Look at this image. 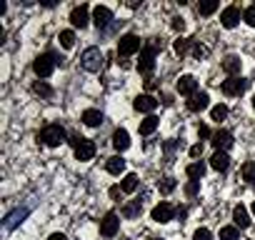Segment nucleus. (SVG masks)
<instances>
[{"label":"nucleus","mask_w":255,"mask_h":240,"mask_svg":"<svg viewBox=\"0 0 255 240\" xmlns=\"http://www.w3.org/2000/svg\"><path fill=\"white\" fill-rule=\"evenodd\" d=\"M38 140H40L43 145H48V148H60L63 143H68V133H65V128H63V125L50 123V125H45V128L40 130Z\"/></svg>","instance_id":"obj_1"},{"label":"nucleus","mask_w":255,"mask_h":240,"mask_svg":"<svg viewBox=\"0 0 255 240\" xmlns=\"http://www.w3.org/2000/svg\"><path fill=\"white\" fill-rule=\"evenodd\" d=\"M103 53H100V48H88V50H83V55H80V65H83V70H88V73H100V68H103Z\"/></svg>","instance_id":"obj_2"},{"label":"nucleus","mask_w":255,"mask_h":240,"mask_svg":"<svg viewBox=\"0 0 255 240\" xmlns=\"http://www.w3.org/2000/svg\"><path fill=\"white\" fill-rule=\"evenodd\" d=\"M58 63H60V60H58L53 53H43V55H38V58L33 60V73H35L38 78H48V75L55 70Z\"/></svg>","instance_id":"obj_3"},{"label":"nucleus","mask_w":255,"mask_h":240,"mask_svg":"<svg viewBox=\"0 0 255 240\" xmlns=\"http://www.w3.org/2000/svg\"><path fill=\"white\" fill-rule=\"evenodd\" d=\"M155 55H158V45H155V43L145 45V48L140 50L138 73H143V75H150V73H153V68H155Z\"/></svg>","instance_id":"obj_4"},{"label":"nucleus","mask_w":255,"mask_h":240,"mask_svg":"<svg viewBox=\"0 0 255 240\" xmlns=\"http://www.w3.org/2000/svg\"><path fill=\"white\" fill-rule=\"evenodd\" d=\"M138 50H143V45H140V38H138V35L128 33V35H123V38H120V43H118V55L128 58V55H133V53H138Z\"/></svg>","instance_id":"obj_5"},{"label":"nucleus","mask_w":255,"mask_h":240,"mask_svg":"<svg viewBox=\"0 0 255 240\" xmlns=\"http://www.w3.org/2000/svg\"><path fill=\"white\" fill-rule=\"evenodd\" d=\"M245 88H248V80H243V78H228V80H223V85H220V90H223L228 98L243 95Z\"/></svg>","instance_id":"obj_6"},{"label":"nucleus","mask_w":255,"mask_h":240,"mask_svg":"<svg viewBox=\"0 0 255 240\" xmlns=\"http://www.w3.org/2000/svg\"><path fill=\"white\" fill-rule=\"evenodd\" d=\"M118 228H120L118 213H108V215L100 220V235H103V238H115V235H118Z\"/></svg>","instance_id":"obj_7"},{"label":"nucleus","mask_w":255,"mask_h":240,"mask_svg":"<svg viewBox=\"0 0 255 240\" xmlns=\"http://www.w3.org/2000/svg\"><path fill=\"white\" fill-rule=\"evenodd\" d=\"M173 215H175V208H173L170 203H160V205H155L153 213H150V218H153L155 223H170Z\"/></svg>","instance_id":"obj_8"},{"label":"nucleus","mask_w":255,"mask_h":240,"mask_svg":"<svg viewBox=\"0 0 255 240\" xmlns=\"http://www.w3.org/2000/svg\"><path fill=\"white\" fill-rule=\"evenodd\" d=\"M110 20H113V10L110 8H105V5H95L93 8V23L98 25V30L100 28H108Z\"/></svg>","instance_id":"obj_9"},{"label":"nucleus","mask_w":255,"mask_h":240,"mask_svg":"<svg viewBox=\"0 0 255 240\" xmlns=\"http://www.w3.org/2000/svg\"><path fill=\"white\" fill-rule=\"evenodd\" d=\"M185 105H188V110H190V113H200V110H205V108L210 105V95L200 90V93H195V95H190Z\"/></svg>","instance_id":"obj_10"},{"label":"nucleus","mask_w":255,"mask_h":240,"mask_svg":"<svg viewBox=\"0 0 255 240\" xmlns=\"http://www.w3.org/2000/svg\"><path fill=\"white\" fill-rule=\"evenodd\" d=\"M220 23H223V28H235L238 23H240V8H235V5H228L223 13H220Z\"/></svg>","instance_id":"obj_11"},{"label":"nucleus","mask_w":255,"mask_h":240,"mask_svg":"<svg viewBox=\"0 0 255 240\" xmlns=\"http://www.w3.org/2000/svg\"><path fill=\"white\" fill-rule=\"evenodd\" d=\"M133 108L138 110V113H148V115H153V110L158 108V100L153 98V95H138L135 98V103H133Z\"/></svg>","instance_id":"obj_12"},{"label":"nucleus","mask_w":255,"mask_h":240,"mask_svg":"<svg viewBox=\"0 0 255 240\" xmlns=\"http://www.w3.org/2000/svg\"><path fill=\"white\" fill-rule=\"evenodd\" d=\"M210 143H213L215 150H228V148L233 145V133H230V130H215Z\"/></svg>","instance_id":"obj_13"},{"label":"nucleus","mask_w":255,"mask_h":240,"mask_svg":"<svg viewBox=\"0 0 255 240\" xmlns=\"http://www.w3.org/2000/svg\"><path fill=\"white\" fill-rule=\"evenodd\" d=\"M70 23H73V28H85L88 23H90V18H88V5H78V8H73V13H70Z\"/></svg>","instance_id":"obj_14"},{"label":"nucleus","mask_w":255,"mask_h":240,"mask_svg":"<svg viewBox=\"0 0 255 240\" xmlns=\"http://www.w3.org/2000/svg\"><path fill=\"white\" fill-rule=\"evenodd\" d=\"M93 155H95V143H93V140H83V143L75 148V160H80V163L93 160Z\"/></svg>","instance_id":"obj_15"},{"label":"nucleus","mask_w":255,"mask_h":240,"mask_svg":"<svg viewBox=\"0 0 255 240\" xmlns=\"http://www.w3.org/2000/svg\"><path fill=\"white\" fill-rule=\"evenodd\" d=\"M113 148H115L118 153H123V150L130 148V135H128L125 128H118V130L113 133Z\"/></svg>","instance_id":"obj_16"},{"label":"nucleus","mask_w":255,"mask_h":240,"mask_svg":"<svg viewBox=\"0 0 255 240\" xmlns=\"http://www.w3.org/2000/svg\"><path fill=\"white\" fill-rule=\"evenodd\" d=\"M178 93H180V95H188V98L195 95V93H198V80H195L193 75H183V78L178 80Z\"/></svg>","instance_id":"obj_17"},{"label":"nucleus","mask_w":255,"mask_h":240,"mask_svg":"<svg viewBox=\"0 0 255 240\" xmlns=\"http://www.w3.org/2000/svg\"><path fill=\"white\" fill-rule=\"evenodd\" d=\"M210 168L218 170V173H225V170L230 168V158H228V153H225V150H215L213 158H210Z\"/></svg>","instance_id":"obj_18"},{"label":"nucleus","mask_w":255,"mask_h":240,"mask_svg":"<svg viewBox=\"0 0 255 240\" xmlns=\"http://www.w3.org/2000/svg\"><path fill=\"white\" fill-rule=\"evenodd\" d=\"M25 218H28V208H18V210L8 213V215H5V230H15Z\"/></svg>","instance_id":"obj_19"},{"label":"nucleus","mask_w":255,"mask_h":240,"mask_svg":"<svg viewBox=\"0 0 255 240\" xmlns=\"http://www.w3.org/2000/svg\"><path fill=\"white\" fill-rule=\"evenodd\" d=\"M240 68H243V60L238 55H228L223 60V70L230 75V78H240Z\"/></svg>","instance_id":"obj_20"},{"label":"nucleus","mask_w":255,"mask_h":240,"mask_svg":"<svg viewBox=\"0 0 255 240\" xmlns=\"http://www.w3.org/2000/svg\"><path fill=\"white\" fill-rule=\"evenodd\" d=\"M233 220L238 228H250V215H248V208L245 205H235L233 208Z\"/></svg>","instance_id":"obj_21"},{"label":"nucleus","mask_w":255,"mask_h":240,"mask_svg":"<svg viewBox=\"0 0 255 240\" xmlns=\"http://www.w3.org/2000/svg\"><path fill=\"white\" fill-rule=\"evenodd\" d=\"M83 123H85L88 128H98V125L103 123V113L95 110V108H88V110L83 113Z\"/></svg>","instance_id":"obj_22"},{"label":"nucleus","mask_w":255,"mask_h":240,"mask_svg":"<svg viewBox=\"0 0 255 240\" xmlns=\"http://www.w3.org/2000/svg\"><path fill=\"white\" fill-rule=\"evenodd\" d=\"M105 170H108V173H113V175H120V173L125 170V160H123L120 155H113V158H108Z\"/></svg>","instance_id":"obj_23"},{"label":"nucleus","mask_w":255,"mask_h":240,"mask_svg":"<svg viewBox=\"0 0 255 240\" xmlns=\"http://www.w3.org/2000/svg\"><path fill=\"white\" fill-rule=\"evenodd\" d=\"M143 213V200L138 198V200H133V203H128L125 208H123V215L125 218H138Z\"/></svg>","instance_id":"obj_24"},{"label":"nucleus","mask_w":255,"mask_h":240,"mask_svg":"<svg viewBox=\"0 0 255 240\" xmlns=\"http://www.w3.org/2000/svg\"><path fill=\"white\" fill-rule=\"evenodd\" d=\"M185 173H188L190 180H198V183H200V178L205 175V163H190V165L185 168Z\"/></svg>","instance_id":"obj_25"},{"label":"nucleus","mask_w":255,"mask_h":240,"mask_svg":"<svg viewBox=\"0 0 255 240\" xmlns=\"http://www.w3.org/2000/svg\"><path fill=\"white\" fill-rule=\"evenodd\" d=\"M158 123H160V120H158L155 115H148L143 123H140V135H150V133H155Z\"/></svg>","instance_id":"obj_26"},{"label":"nucleus","mask_w":255,"mask_h":240,"mask_svg":"<svg viewBox=\"0 0 255 240\" xmlns=\"http://www.w3.org/2000/svg\"><path fill=\"white\" fill-rule=\"evenodd\" d=\"M123 193H135L138 190V175L135 173H128L125 178H123Z\"/></svg>","instance_id":"obj_27"},{"label":"nucleus","mask_w":255,"mask_h":240,"mask_svg":"<svg viewBox=\"0 0 255 240\" xmlns=\"http://www.w3.org/2000/svg\"><path fill=\"white\" fill-rule=\"evenodd\" d=\"M58 40H60V45H63L65 50H70V48L75 45V33H73V30H60Z\"/></svg>","instance_id":"obj_28"},{"label":"nucleus","mask_w":255,"mask_h":240,"mask_svg":"<svg viewBox=\"0 0 255 240\" xmlns=\"http://www.w3.org/2000/svg\"><path fill=\"white\" fill-rule=\"evenodd\" d=\"M33 93H35V95H43V98H50V95H53V88H50L48 83L38 80V83H33Z\"/></svg>","instance_id":"obj_29"},{"label":"nucleus","mask_w":255,"mask_h":240,"mask_svg":"<svg viewBox=\"0 0 255 240\" xmlns=\"http://www.w3.org/2000/svg\"><path fill=\"white\" fill-rule=\"evenodd\" d=\"M158 188H160L163 195H170V193L178 188V183H175V178H163V180L158 183Z\"/></svg>","instance_id":"obj_30"},{"label":"nucleus","mask_w":255,"mask_h":240,"mask_svg":"<svg viewBox=\"0 0 255 240\" xmlns=\"http://www.w3.org/2000/svg\"><path fill=\"white\" fill-rule=\"evenodd\" d=\"M220 240H240V233L238 228L228 225V228H220Z\"/></svg>","instance_id":"obj_31"},{"label":"nucleus","mask_w":255,"mask_h":240,"mask_svg":"<svg viewBox=\"0 0 255 240\" xmlns=\"http://www.w3.org/2000/svg\"><path fill=\"white\" fill-rule=\"evenodd\" d=\"M228 113H230V110H228V105H223V103H220V105H215V108L210 110L213 120H218V123H220V120H225V118H228Z\"/></svg>","instance_id":"obj_32"},{"label":"nucleus","mask_w":255,"mask_h":240,"mask_svg":"<svg viewBox=\"0 0 255 240\" xmlns=\"http://www.w3.org/2000/svg\"><path fill=\"white\" fill-rule=\"evenodd\" d=\"M173 48H175V53H178V55L183 58V55H185V53H188V50L193 48V43H190V40H185V38H178Z\"/></svg>","instance_id":"obj_33"},{"label":"nucleus","mask_w":255,"mask_h":240,"mask_svg":"<svg viewBox=\"0 0 255 240\" xmlns=\"http://www.w3.org/2000/svg\"><path fill=\"white\" fill-rule=\"evenodd\" d=\"M243 178L255 188V163H245V165H243Z\"/></svg>","instance_id":"obj_34"},{"label":"nucleus","mask_w":255,"mask_h":240,"mask_svg":"<svg viewBox=\"0 0 255 240\" xmlns=\"http://www.w3.org/2000/svg\"><path fill=\"white\" fill-rule=\"evenodd\" d=\"M190 53H193V58H195V60H203V58H208V48H205V45H200V43H193Z\"/></svg>","instance_id":"obj_35"},{"label":"nucleus","mask_w":255,"mask_h":240,"mask_svg":"<svg viewBox=\"0 0 255 240\" xmlns=\"http://www.w3.org/2000/svg\"><path fill=\"white\" fill-rule=\"evenodd\" d=\"M218 8H220V3H218V0H213V3H203L198 10H200V15H213Z\"/></svg>","instance_id":"obj_36"},{"label":"nucleus","mask_w":255,"mask_h":240,"mask_svg":"<svg viewBox=\"0 0 255 240\" xmlns=\"http://www.w3.org/2000/svg\"><path fill=\"white\" fill-rule=\"evenodd\" d=\"M243 20L250 25V28H255V5H250V8H245V13H243Z\"/></svg>","instance_id":"obj_37"},{"label":"nucleus","mask_w":255,"mask_h":240,"mask_svg":"<svg viewBox=\"0 0 255 240\" xmlns=\"http://www.w3.org/2000/svg\"><path fill=\"white\" fill-rule=\"evenodd\" d=\"M178 148H180V140H168V143H163V150H165V155H168V158H170Z\"/></svg>","instance_id":"obj_38"},{"label":"nucleus","mask_w":255,"mask_h":240,"mask_svg":"<svg viewBox=\"0 0 255 240\" xmlns=\"http://www.w3.org/2000/svg\"><path fill=\"white\" fill-rule=\"evenodd\" d=\"M193 240H213V235H210L208 228H198V230L193 233Z\"/></svg>","instance_id":"obj_39"},{"label":"nucleus","mask_w":255,"mask_h":240,"mask_svg":"<svg viewBox=\"0 0 255 240\" xmlns=\"http://www.w3.org/2000/svg\"><path fill=\"white\" fill-rule=\"evenodd\" d=\"M198 190H200V183H198V180H190V183L185 185V195H188V198L198 195Z\"/></svg>","instance_id":"obj_40"},{"label":"nucleus","mask_w":255,"mask_h":240,"mask_svg":"<svg viewBox=\"0 0 255 240\" xmlns=\"http://www.w3.org/2000/svg\"><path fill=\"white\" fill-rule=\"evenodd\" d=\"M170 28H173L175 33H183V30H185V20H183V18H173Z\"/></svg>","instance_id":"obj_41"},{"label":"nucleus","mask_w":255,"mask_h":240,"mask_svg":"<svg viewBox=\"0 0 255 240\" xmlns=\"http://www.w3.org/2000/svg\"><path fill=\"white\" fill-rule=\"evenodd\" d=\"M200 155H203V143H195L190 148V158H200Z\"/></svg>","instance_id":"obj_42"},{"label":"nucleus","mask_w":255,"mask_h":240,"mask_svg":"<svg viewBox=\"0 0 255 240\" xmlns=\"http://www.w3.org/2000/svg\"><path fill=\"white\" fill-rule=\"evenodd\" d=\"M198 135H200L203 140H205V138H213V135H210V128H208V125H198Z\"/></svg>","instance_id":"obj_43"},{"label":"nucleus","mask_w":255,"mask_h":240,"mask_svg":"<svg viewBox=\"0 0 255 240\" xmlns=\"http://www.w3.org/2000/svg\"><path fill=\"white\" fill-rule=\"evenodd\" d=\"M83 140H85V138H80V135H78V133H75V135H70V138H68V143H70V145H73V148H78V145H80V143H83Z\"/></svg>","instance_id":"obj_44"},{"label":"nucleus","mask_w":255,"mask_h":240,"mask_svg":"<svg viewBox=\"0 0 255 240\" xmlns=\"http://www.w3.org/2000/svg\"><path fill=\"white\" fill-rule=\"evenodd\" d=\"M120 195H123V188H120V185H113V188H110V198H113V200H118Z\"/></svg>","instance_id":"obj_45"},{"label":"nucleus","mask_w":255,"mask_h":240,"mask_svg":"<svg viewBox=\"0 0 255 240\" xmlns=\"http://www.w3.org/2000/svg\"><path fill=\"white\" fill-rule=\"evenodd\" d=\"M48 240H68V238H65V235H63V233H53V235H50V238H48Z\"/></svg>","instance_id":"obj_46"},{"label":"nucleus","mask_w":255,"mask_h":240,"mask_svg":"<svg viewBox=\"0 0 255 240\" xmlns=\"http://www.w3.org/2000/svg\"><path fill=\"white\" fill-rule=\"evenodd\" d=\"M253 213H255V203H253Z\"/></svg>","instance_id":"obj_47"},{"label":"nucleus","mask_w":255,"mask_h":240,"mask_svg":"<svg viewBox=\"0 0 255 240\" xmlns=\"http://www.w3.org/2000/svg\"><path fill=\"white\" fill-rule=\"evenodd\" d=\"M253 108H255V98H253Z\"/></svg>","instance_id":"obj_48"},{"label":"nucleus","mask_w":255,"mask_h":240,"mask_svg":"<svg viewBox=\"0 0 255 240\" xmlns=\"http://www.w3.org/2000/svg\"><path fill=\"white\" fill-rule=\"evenodd\" d=\"M153 240H160V238H153Z\"/></svg>","instance_id":"obj_49"}]
</instances>
